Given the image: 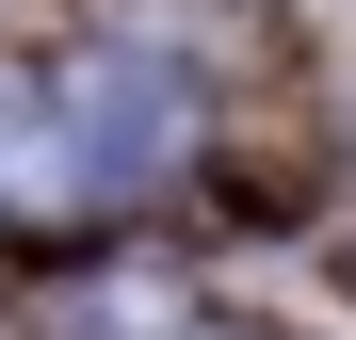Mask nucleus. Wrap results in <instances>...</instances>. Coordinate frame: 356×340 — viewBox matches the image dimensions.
Instances as JSON below:
<instances>
[{
	"mask_svg": "<svg viewBox=\"0 0 356 340\" xmlns=\"http://www.w3.org/2000/svg\"><path fill=\"white\" fill-rule=\"evenodd\" d=\"M49 146H65V195H146V179H178V146H195V97H178V65H146V49H97V65L49 97Z\"/></svg>",
	"mask_w": 356,
	"mask_h": 340,
	"instance_id": "nucleus-1",
	"label": "nucleus"
}]
</instances>
